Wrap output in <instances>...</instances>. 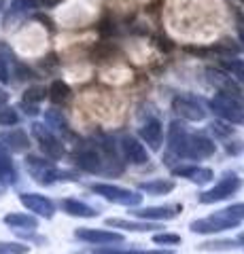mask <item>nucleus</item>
<instances>
[{"mask_svg": "<svg viewBox=\"0 0 244 254\" xmlns=\"http://www.w3.org/2000/svg\"><path fill=\"white\" fill-rule=\"evenodd\" d=\"M26 168L38 185H53L56 180H70L73 178L70 172H60L51 161H45V159L32 157V155L26 159Z\"/></svg>", "mask_w": 244, "mask_h": 254, "instance_id": "obj_1", "label": "nucleus"}, {"mask_svg": "<svg viewBox=\"0 0 244 254\" xmlns=\"http://www.w3.org/2000/svg\"><path fill=\"white\" fill-rule=\"evenodd\" d=\"M208 106L212 108V113L217 117H221L223 121H230V123L242 121V115H244L242 98H234V95H227V93H217L215 98L208 102Z\"/></svg>", "mask_w": 244, "mask_h": 254, "instance_id": "obj_2", "label": "nucleus"}, {"mask_svg": "<svg viewBox=\"0 0 244 254\" xmlns=\"http://www.w3.org/2000/svg\"><path fill=\"white\" fill-rule=\"evenodd\" d=\"M91 190L96 195H102L106 201H113V203H119V205H140L143 201V195L140 193H134L130 189H123V187H115V185H91Z\"/></svg>", "mask_w": 244, "mask_h": 254, "instance_id": "obj_3", "label": "nucleus"}, {"mask_svg": "<svg viewBox=\"0 0 244 254\" xmlns=\"http://www.w3.org/2000/svg\"><path fill=\"white\" fill-rule=\"evenodd\" d=\"M172 110H174L180 119H185V121H204V119H206V110H204L202 102L189 93L174 95Z\"/></svg>", "mask_w": 244, "mask_h": 254, "instance_id": "obj_4", "label": "nucleus"}, {"mask_svg": "<svg viewBox=\"0 0 244 254\" xmlns=\"http://www.w3.org/2000/svg\"><path fill=\"white\" fill-rule=\"evenodd\" d=\"M238 189H240V178L236 176V174L230 172V174H225V176L219 180L210 190H204V193L200 195V201H202V203L223 201V199H227V197H232Z\"/></svg>", "mask_w": 244, "mask_h": 254, "instance_id": "obj_5", "label": "nucleus"}, {"mask_svg": "<svg viewBox=\"0 0 244 254\" xmlns=\"http://www.w3.org/2000/svg\"><path fill=\"white\" fill-rule=\"evenodd\" d=\"M240 222L234 220L230 216H225L223 212L219 214H212L208 218H200V220H193L191 222V231L193 233H202V235H208V233H221L227 231V229H236Z\"/></svg>", "mask_w": 244, "mask_h": 254, "instance_id": "obj_6", "label": "nucleus"}, {"mask_svg": "<svg viewBox=\"0 0 244 254\" xmlns=\"http://www.w3.org/2000/svg\"><path fill=\"white\" fill-rule=\"evenodd\" d=\"M32 133L34 138L38 140V146L45 153V157L49 159H62L64 155V144L56 138V133H53L47 125H41V123H34L32 125Z\"/></svg>", "mask_w": 244, "mask_h": 254, "instance_id": "obj_7", "label": "nucleus"}, {"mask_svg": "<svg viewBox=\"0 0 244 254\" xmlns=\"http://www.w3.org/2000/svg\"><path fill=\"white\" fill-rule=\"evenodd\" d=\"M75 163H77V168H81L83 172L98 174V172H102V165H104V157H102L98 144L96 146H81L75 150Z\"/></svg>", "mask_w": 244, "mask_h": 254, "instance_id": "obj_8", "label": "nucleus"}, {"mask_svg": "<svg viewBox=\"0 0 244 254\" xmlns=\"http://www.w3.org/2000/svg\"><path fill=\"white\" fill-rule=\"evenodd\" d=\"M19 201H21V205H26L30 212H34L43 218H51L53 212H56V205H53V201L49 197L38 195V193H21Z\"/></svg>", "mask_w": 244, "mask_h": 254, "instance_id": "obj_9", "label": "nucleus"}, {"mask_svg": "<svg viewBox=\"0 0 244 254\" xmlns=\"http://www.w3.org/2000/svg\"><path fill=\"white\" fill-rule=\"evenodd\" d=\"M187 146H189V131L185 123L180 121H172L168 127V148L178 157L187 155Z\"/></svg>", "mask_w": 244, "mask_h": 254, "instance_id": "obj_10", "label": "nucleus"}, {"mask_svg": "<svg viewBox=\"0 0 244 254\" xmlns=\"http://www.w3.org/2000/svg\"><path fill=\"white\" fill-rule=\"evenodd\" d=\"M77 240L87 242V244H98V246H111V244H121L123 235L115 231H100V229H77Z\"/></svg>", "mask_w": 244, "mask_h": 254, "instance_id": "obj_11", "label": "nucleus"}, {"mask_svg": "<svg viewBox=\"0 0 244 254\" xmlns=\"http://www.w3.org/2000/svg\"><path fill=\"white\" fill-rule=\"evenodd\" d=\"M215 142L204 133H195V136H189V146H187V155L189 159H206L210 155H215Z\"/></svg>", "mask_w": 244, "mask_h": 254, "instance_id": "obj_12", "label": "nucleus"}, {"mask_svg": "<svg viewBox=\"0 0 244 254\" xmlns=\"http://www.w3.org/2000/svg\"><path fill=\"white\" fill-rule=\"evenodd\" d=\"M121 150H123V157L128 159L132 165H145V163L149 161L147 148L140 144V142L134 138V136H123V140H121Z\"/></svg>", "mask_w": 244, "mask_h": 254, "instance_id": "obj_13", "label": "nucleus"}, {"mask_svg": "<svg viewBox=\"0 0 244 254\" xmlns=\"http://www.w3.org/2000/svg\"><path fill=\"white\" fill-rule=\"evenodd\" d=\"M206 74H208V81H210L212 85H217L219 89H221V93L234 95V98H242L240 87L232 81V76H230V74H223V72H219V70H212V68L206 70Z\"/></svg>", "mask_w": 244, "mask_h": 254, "instance_id": "obj_14", "label": "nucleus"}, {"mask_svg": "<svg viewBox=\"0 0 244 254\" xmlns=\"http://www.w3.org/2000/svg\"><path fill=\"white\" fill-rule=\"evenodd\" d=\"M140 138L147 142L151 150H160L162 148V123L157 119H149L140 127Z\"/></svg>", "mask_w": 244, "mask_h": 254, "instance_id": "obj_15", "label": "nucleus"}, {"mask_svg": "<svg viewBox=\"0 0 244 254\" xmlns=\"http://www.w3.org/2000/svg\"><path fill=\"white\" fill-rule=\"evenodd\" d=\"M15 180H17V172H15V165L11 161L9 148L0 142V182L2 185H15Z\"/></svg>", "mask_w": 244, "mask_h": 254, "instance_id": "obj_16", "label": "nucleus"}, {"mask_svg": "<svg viewBox=\"0 0 244 254\" xmlns=\"http://www.w3.org/2000/svg\"><path fill=\"white\" fill-rule=\"evenodd\" d=\"M4 146L13 150V153H23V150L30 148V140H28V133L21 131V129H13V131H6L2 136Z\"/></svg>", "mask_w": 244, "mask_h": 254, "instance_id": "obj_17", "label": "nucleus"}, {"mask_svg": "<svg viewBox=\"0 0 244 254\" xmlns=\"http://www.w3.org/2000/svg\"><path fill=\"white\" fill-rule=\"evenodd\" d=\"M134 216L143 218V220H172L176 216L174 208H163V205H151V208L136 210Z\"/></svg>", "mask_w": 244, "mask_h": 254, "instance_id": "obj_18", "label": "nucleus"}, {"mask_svg": "<svg viewBox=\"0 0 244 254\" xmlns=\"http://www.w3.org/2000/svg\"><path fill=\"white\" fill-rule=\"evenodd\" d=\"M62 210L70 216H79V218H96L98 212L91 208V205L79 201V199H64L62 201Z\"/></svg>", "mask_w": 244, "mask_h": 254, "instance_id": "obj_19", "label": "nucleus"}, {"mask_svg": "<svg viewBox=\"0 0 244 254\" xmlns=\"http://www.w3.org/2000/svg\"><path fill=\"white\" fill-rule=\"evenodd\" d=\"M45 100V89L43 87H30L26 89L21 98V106L26 110V115H36L38 113V104Z\"/></svg>", "mask_w": 244, "mask_h": 254, "instance_id": "obj_20", "label": "nucleus"}, {"mask_svg": "<svg viewBox=\"0 0 244 254\" xmlns=\"http://www.w3.org/2000/svg\"><path fill=\"white\" fill-rule=\"evenodd\" d=\"M106 227H115V229H125V231H136V233H145V231H153L157 229L153 222H136V220H121V218H108Z\"/></svg>", "mask_w": 244, "mask_h": 254, "instance_id": "obj_21", "label": "nucleus"}, {"mask_svg": "<svg viewBox=\"0 0 244 254\" xmlns=\"http://www.w3.org/2000/svg\"><path fill=\"white\" fill-rule=\"evenodd\" d=\"M174 174L176 176H185L191 182H198V185H206V182H210L212 176H215L212 170H208V168H178V170H174Z\"/></svg>", "mask_w": 244, "mask_h": 254, "instance_id": "obj_22", "label": "nucleus"}, {"mask_svg": "<svg viewBox=\"0 0 244 254\" xmlns=\"http://www.w3.org/2000/svg\"><path fill=\"white\" fill-rule=\"evenodd\" d=\"M4 225H9L13 229H36L38 220L34 216H30V214L15 212V214H6V216H4Z\"/></svg>", "mask_w": 244, "mask_h": 254, "instance_id": "obj_23", "label": "nucleus"}, {"mask_svg": "<svg viewBox=\"0 0 244 254\" xmlns=\"http://www.w3.org/2000/svg\"><path fill=\"white\" fill-rule=\"evenodd\" d=\"M91 254H172L168 250H138V248H111V246H100L93 248Z\"/></svg>", "mask_w": 244, "mask_h": 254, "instance_id": "obj_24", "label": "nucleus"}, {"mask_svg": "<svg viewBox=\"0 0 244 254\" xmlns=\"http://www.w3.org/2000/svg\"><path fill=\"white\" fill-rule=\"evenodd\" d=\"M172 189H174V182L172 180H151V182H143L140 185V190L149 195H168Z\"/></svg>", "mask_w": 244, "mask_h": 254, "instance_id": "obj_25", "label": "nucleus"}, {"mask_svg": "<svg viewBox=\"0 0 244 254\" xmlns=\"http://www.w3.org/2000/svg\"><path fill=\"white\" fill-rule=\"evenodd\" d=\"M49 98L53 104H64L70 98V87L64 81H53L49 87Z\"/></svg>", "mask_w": 244, "mask_h": 254, "instance_id": "obj_26", "label": "nucleus"}, {"mask_svg": "<svg viewBox=\"0 0 244 254\" xmlns=\"http://www.w3.org/2000/svg\"><path fill=\"white\" fill-rule=\"evenodd\" d=\"M221 68L225 70L227 74L236 76L238 81H244V62H242V60H236V58H232V60H221Z\"/></svg>", "mask_w": 244, "mask_h": 254, "instance_id": "obj_27", "label": "nucleus"}, {"mask_svg": "<svg viewBox=\"0 0 244 254\" xmlns=\"http://www.w3.org/2000/svg\"><path fill=\"white\" fill-rule=\"evenodd\" d=\"M17 121H19L17 110L11 106H0V125L11 127V125H17Z\"/></svg>", "mask_w": 244, "mask_h": 254, "instance_id": "obj_28", "label": "nucleus"}, {"mask_svg": "<svg viewBox=\"0 0 244 254\" xmlns=\"http://www.w3.org/2000/svg\"><path fill=\"white\" fill-rule=\"evenodd\" d=\"M45 119H47V123H49V127H53V129L66 131V121H64V117L60 115V110H49Z\"/></svg>", "mask_w": 244, "mask_h": 254, "instance_id": "obj_29", "label": "nucleus"}, {"mask_svg": "<svg viewBox=\"0 0 244 254\" xmlns=\"http://www.w3.org/2000/svg\"><path fill=\"white\" fill-rule=\"evenodd\" d=\"M236 242H232V240H225V242H206V244H202L200 248L202 250H232V248H236Z\"/></svg>", "mask_w": 244, "mask_h": 254, "instance_id": "obj_30", "label": "nucleus"}, {"mask_svg": "<svg viewBox=\"0 0 244 254\" xmlns=\"http://www.w3.org/2000/svg\"><path fill=\"white\" fill-rule=\"evenodd\" d=\"M153 242L160 246H176V244H180V237L174 233H157V235H153Z\"/></svg>", "mask_w": 244, "mask_h": 254, "instance_id": "obj_31", "label": "nucleus"}, {"mask_svg": "<svg viewBox=\"0 0 244 254\" xmlns=\"http://www.w3.org/2000/svg\"><path fill=\"white\" fill-rule=\"evenodd\" d=\"M225 216H230V218H234V220H238V222H242L244 220V201L242 203H234V205H230V208H225V210H221Z\"/></svg>", "mask_w": 244, "mask_h": 254, "instance_id": "obj_32", "label": "nucleus"}, {"mask_svg": "<svg viewBox=\"0 0 244 254\" xmlns=\"http://www.w3.org/2000/svg\"><path fill=\"white\" fill-rule=\"evenodd\" d=\"M34 0H11V9L15 13H28L34 9Z\"/></svg>", "mask_w": 244, "mask_h": 254, "instance_id": "obj_33", "label": "nucleus"}, {"mask_svg": "<svg viewBox=\"0 0 244 254\" xmlns=\"http://www.w3.org/2000/svg\"><path fill=\"white\" fill-rule=\"evenodd\" d=\"M0 250L6 254H26L30 248L23 244H0Z\"/></svg>", "mask_w": 244, "mask_h": 254, "instance_id": "obj_34", "label": "nucleus"}, {"mask_svg": "<svg viewBox=\"0 0 244 254\" xmlns=\"http://www.w3.org/2000/svg\"><path fill=\"white\" fill-rule=\"evenodd\" d=\"M210 129L215 131L217 136H221V138H227V136H230V133H234L232 127H227L225 123H212V125H210Z\"/></svg>", "mask_w": 244, "mask_h": 254, "instance_id": "obj_35", "label": "nucleus"}, {"mask_svg": "<svg viewBox=\"0 0 244 254\" xmlns=\"http://www.w3.org/2000/svg\"><path fill=\"white\" fill-rule=\"evenodd\" d=\"M11 72H9V64H6L4 55H0V83H9Z\"/></svg>", "mask_w": 244, "mask_h": 254, "instance_id": "obj_36", "label": "nucleus"}, {"mask_svg": "<svg viewBox=\"0 0 244 254\" xmlns=\"http://www.w3.org/2000/svg\"><path fill=\"white\" fill-rule=\"evenodd\" d=\"M236 26H238V34H240V41L244 43V13H236Z\"/></svg>", "mask_w": 244, "mask_h": 254, "instance_id": "obj_37", "label": "nucleus"}, {"mask_svg": "<svg viewBox=\"0 0 244 254\" xmlns=\"http://www.w3.org/2000/svg\"><path fill=\"white\" fill-rule=\"evenodd\" d=\"M34 4H38V6H43V9H47V6L58 4V0H34Z\"/></svg>", "mask_w": 244, "mask_h": 254, "instance_id": "obj_38", "label": "nucleus"}, {"mask_svg": "<svg viewBox=\"0 0 244 254\" xmlns=\"http://www.w3.org/2000/svg\"><path fill=\"white\" fill-rule=\"evenodd\" d=\"M4 102H6V93H4L2 89H0V106H2V104H4Z\"/></svg>", "mask_w": 244, "mask_h": 254, "instance_id": "obj_39", "label": "nucleus"}, {"mask_svg": "<svg viewBox=\"0 0 244 254\" xmlns=\"http://www.w3.org/2000/svg\"><path fill=\"white\" fill-rule=\"evenodd\" d=\"M238 242H240V244H244V233H242V235L238 237Z\"/></svg>", "mask_w": 244, "mask_h": 254, "instance_id": "obj_40", "label": "nucleus"}, {"mask_svg": "<svg viewBox=\"0 0 244 254\" xmlns=\"http://www.w3.org/2000/svg\"><path fill=\"white\" fill-rule=\"evenodd\" d=\"M240 123H244V115H242V121H240Z\"/></svg>", "mask_w": 244, "mask_h": 254, "instance_id": "obj_41", "label": "nucleus"}, {"mask_svg": "<svg viewBox=\"0 0 244 254\" xmlns=\"http://www.w3.org/2000/svg\"><path fill=\"white\" fill-rule=\"evenodd\" d=\"M0 254H6V252H2V250H0Z\"/></svg>", "mask_w": 244, "mask_h": 254, "instance_id": "obj_42", "label": "nucleus"}]
</instances>
